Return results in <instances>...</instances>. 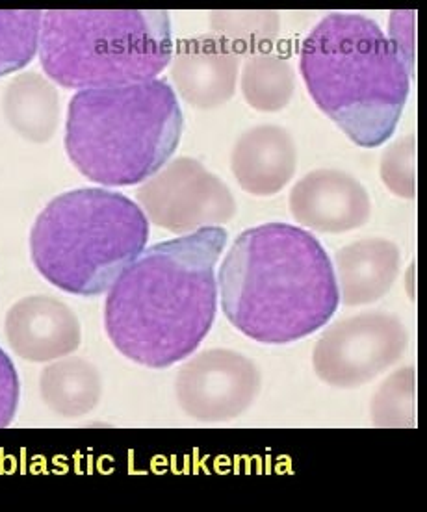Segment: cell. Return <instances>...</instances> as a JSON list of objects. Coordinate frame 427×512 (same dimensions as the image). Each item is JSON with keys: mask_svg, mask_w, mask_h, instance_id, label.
<instances>
[{"mask_svg": "<svg viewBox=\"0 0 427 512\" xmlns=\"http://www.w3.org/2000/svg\"><path fill=\"white\" fill-rule=\"evenodd\" d=\"M227 231L205 227L143 251L110 286L104 327L121 355L164 370L190 357L216 318Z\"/></svg>", "mask_w": 427, "mask_h": 512, "instance_id": "cell-1", "label": "cell"}, {"mask_svg": "<svg viewBox=\"0 0 427 512\" xmlns=\"http://www.w3.org/2000/svg\"><path fill=\"white\" fill-rule=\"evenodd\" d=\"M227 320L247 338L283 346L320 331L340 305L337 275L311 232L268 223L242 232L220 269Z\"/></svg>", "mask_w": 427, "mask_h": 512, "instance_id": "cell-2", "label": "cell"}, {"mask_svg": "<svg viewBox=\"0 0 427 512\" xmlns=\"http://www.w3.org/2000/svg\"><path fill=\"white\" fill-rule=\"evenodd\" d=\"M301 77L312 101L353 143L376 149L402 119L413 71L376 21L329 13L301 45Z\"/></svg>", "mask_w": 427, "mask_h": 512, "instance_id": "cell-3", "label": "cell"}, {"mask_svg": "<svg viewBox=\"0 0 427 512\" xmlns=\"http://www.w3.org/2000/svg\"><path fill=\"white\" fill-rule=\"evenodd\" d=\"M182 136L179 99L166 80L82 90L67 108L65 151L86 179L134 186L156 175Z\"/></svg>", "mask_w": 427, "mask_h": 512, "instance_id": "cell-4", "label": "cell"}, {"mask_svg": "<svg viewBox=\"0 0 427 512\" xmlns=\"http://www.w3.org/2000/svg\"><path fill=\"white\" fill-rule=\"evenodd\" d=\"M149 242V219L121 193L82 188L54 197L30 232V253L43 279L67 294L110 290Z\"/></svg>", "mask_w": 427, "mask_h": 512, "instance_id": "cell-5", "label": "cell"}, {"mask_svg": "<svg viewBox=\"0 0 427 512\" xmlns=\"http://www.w3.org/2000/svg\"><path fill=\"white\" fill-rule=\"evenodd\" d=\"M173 56L168 12L52 10L43 13L39 60L56 84L97 90L155 80Z\"/></svg>", "mask_w": 427, "mask_h": 512, "instance_id": "cell-6", "label": "cell"}, {"mask_svg": "<svg viewBox=\"0 0 427 512\" xmlns=\"http://www.w3.org/2000/svg\"><path fill=\"white\" fill-rule=\"evenodd\" d=\"M409 333L396 316L368 312L331 325L312 353L316 375L335 388L374 381L402 359Z\"/></svg>", "mask_w": 427, "mask_h": 512, "instance_id": "cell-7", "label": "cell"}, {"mask_svg": "<svg viewBox=\"0 0 427 512\" xmlns=\"http://www.w3.org/2000/svg\"><path fill=\"white\" fill-rule=\"evenodd\" d=\"M143 214L173 234L223 225L236 214L233 193L194 158H177L136 193Z\"/></svg>", "mask_w": 427, "mask_h": 512, "instance_id": "cell-8", "label": "cell"}, {"mask_svg": "<svg viewBox=\"0 0 427 512\" xmlns=\"http://www.w3.org/2000/svg\"><path fill=\"white\" fill-rule=\"evenodd\" d=\"M255 362L231 349H210L188 360L177 373L182 410L199 422H229L244 414L260 392Z\"/></svg>", "mask_w": 427, "mask_h": 512, "instance_id": "cell-9", "label": "cell"}, {"mask_svg": "<svg viewBox=\"0 0 427 512\" xmlns=\"http://www.w3.org/2000/svg\"><path fill=\"white\" fill-rule=\"evenodd\" d=\"M290 212L301 227L324 234L361 229L372 216L363 184L338 169H316L294 184Z\"/></svg>", "mask_w": 427, "mask_h": 512, "instance_id": "cell-10", "label": "cell"}, {"mask_svg": "<svg viewBox=\"0 0 427 512\" xmlns=\"http://www.w3.org/2000/svg\"><path fill=\"white\" fill-rule=\"evenodd\" d=\"M240 54L225 39L201 36L182 41L171 62V78L186 103L214 110L233 99Z\"/></svg>", "mask_w": 427, "mask_h": 512, "instance_id": "cell-11", "label": "cell"}, {"mask_svg": "<svg viewBox=\"0 0 427 512\" xmlns=\"http://www.w3.org/2000/svg\"><path fill=\"white\" fill-rule=\"evenodd\" d=\"M13 351L30 362H49L71 355L80 346L77 314L54 297L36 295L13 305L6 318Z\"/></svg>", "mask_w": 427, "mask_h": 512, "instance_id": "cell-12", "label": "cell"}, {"mask_svg": "<svg viewBox=\"0 0 427 512\" xmlns=\"http://www.w3.org/2000/svg\"><path fill=\"white\" fill-rule=\"evenodd\" d=\"M298 149L285 128L260 125L242 134L231 154V169L244 192L270 197L294 179Z\"/></svg>", "mask_w": 427, "mask_h": 512, "instance_id": "cell-13", "label": "cell"}, {"mask_svg": "<svg viewBox=\"0 0 427 512\" xmlns=\"http://www.w3.org/2000/svg\"><path fill=\"white\" fill-rule=\"evenodd\" d=\"M402 255L398 245L370 238L338 249L335 268L338 294L346 307H363L387 295L398 279Z\"/></svg>", "mask_w": 427, "mask_h": 512, "instance_id": "cell-14", "label": "cell"}, {"mask_svg": "<svg viewBox=\"0 0 427 512\" xmlns=\"http://www.w3.org/2000/svg\"><path fill=\"white\" fill-rule=\"evenodd\" d=\"M41 397L64 418H78L97 407L103 383L95 366L84 359L54 362L41 372Z\"/></svg>", "mask_w": 427, "mask_h": 512, "instance_id": "cell-15", "label": "cell"}, {"mask_svg": "<svg viewBox=\"0 0 427 512\" xmlns=\"http://www.w3.org/2000/svg\"><path fill=\"white\" fill-rule=\"evenodd\" d=\"M6 116L26 140L36 143L51 140L60 116L56 90L38 73L15 78L6 93Z\"/></svg>", "mask_w": 427, "mask_h": 512, "instance_id": "cell-16", "label": "cell"}, {"mask_svg": "<svg viewBox=\"0 0 427 512\" xmlns=\"http://www.w3.org/2000/svg\"><path fill=\"white\" fill-rule=\"evenodd\" d=\"M240 86L251 108L264 114H273L281 112L292 101L296 90V75L285 58L260 52L247 58Z\"/></svg>", "mask_w": 427, "mask_h": 512, "instance_id": "cell-17", "label": "cell"}, {"mask_svg": "<svg viewBox=\"0 0 427 512\" xmlns=\"http://www.w3.org/2000/svg\"><path fill=\"white\" fill-rule=\"evenodd\" d=\"M41 21L39 10H0V77L32 62L39 51Z\"/></svg>", "mask_w": 427, "mask_h": 512, "instance_id": "cell-18", "label": "cell"}, {"mask_svg": "<svg viewBox=\"0 0 427 512\" xmlns=\"http://www.w3.org/2000/svg\"><path fill=\"white\" fill-rule=\"evenodd\" d=\"M372 416L379 427H409L415 423V372L405 368L379 388L372 401Z\"/></svg>", "mask_w": 427, "mask_h": 512, "instance_id": "cell-19", "label": "cell"}, {"mask_svg": "<svg viewBox=\"0 0 427 512\" xmlns=\"http://www.w3.org/2000/svg\"><path fill=\"white\" fill-rule=\"evenodd\" d=\"M212 28L240 54V47L249 41L264 43L275 38L279 19L272 12H216L212 13Z\"/></svg>", "mask_w": 427, "mask_h": 512, "instance_id": "cell-20", "label": "cell"}, {"mask_svg": "<svg viewBox=\"0 0 427 512\" xmlns=\"http://www.w3.org/2000/svg\"><path fill=\"white\" fill-rule=\"evenodd\" d=\"M381 179L394 195L415 197V136L390 145L381 158Z\"/></svg>", "mask_w": 427, "mask_h": 512, "instance_id": "cell-21", "label": "cell"}, {"mask_svg": "<svg viewBox=\"0 0 427 512\" xmlns=\"http://www.w3.org/2000/svg\"><path fill=\"white\" fill-rule=\"evenodd\" d=\"M19 405V377L10 357L0 349V429L12 425Z\"/></svg>", "mask_w": 427, "mask_h": 512, "instance_id": "cell-22", "label": "cell"}]
</instances>
